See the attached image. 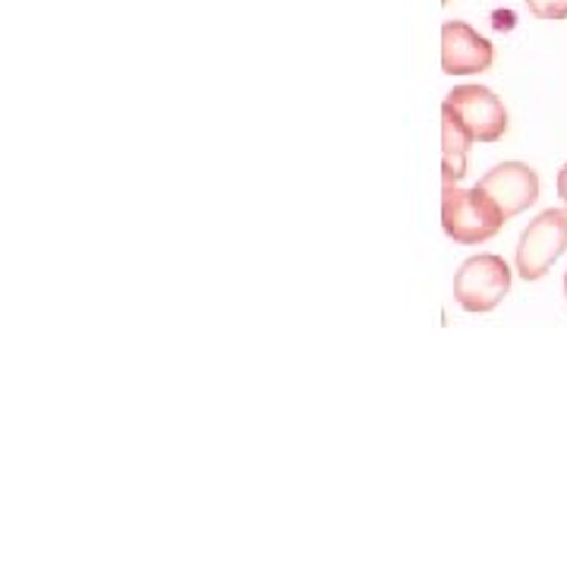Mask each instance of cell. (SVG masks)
I'll list each match as a JSON object with an SVG mask.
<instances>
[{
  "instance_id": "obj_9",
  "label": "cell",
  "mask_w": 567,
  "mask_h": 567,
  "mask_svg": "<svg viewBox=\"0 0 567 567\" xmlns=\"http://www.w3.org/2000/svg\"><path fill=\"white\" fill-rule=\"evenodd\" d=\"M558 196H561V203L567 205V164L558 171Z\"/></svg>"
},
{
  "instance_id": "obj_4",
  "label": "cell",
  "mask_w": 567,
  "mask_h": 567,
  "mask_svg": "<svg viewBox=\"0 0 567 567\" xmlns=\"http://www.w3.org/2000/svg\"><path fill=\"white\" fill-rule=\"evenodd\" d=\"M447 111L464 123L473 142H498L507 133V111L486 85H457L445 99Z\"/></svg>"
},
{
  "instance_id": "obj_5",
  "label": "cell",
  "mask_w": 567,
  "mask_h": 567,
  "mask_svg": "<svg viewBox=\"0 0 567 567\" xmlns=\"http://www.w3.org/2000/svg\"><path fill=\"white\" fill-rule=\"evenodd\" d=\"M476 189L486 193L488 199L502 208L505 221H511L514 215L527 212L529 205L539 199V174L529 164L505 162L492 167L486 177H480Z\"/></svg>"
},
{
  "instance_id": "obj_10",
  "label": "cell",
  "mask_w": 567,
  "mask_h": 567,
  "mask_svg": "<svg viewBox=\"0 0 567 567\" xmlns=\"http://www.w3.org/2000/svg\"><path fill=\"white\" fill-rule=\"evenodd\" d=\"M565 293H567V275H565Z\"/></svg>"
},
{
  "instance_id": "obj_7",
  "label": "cell",
  "mask_w": 567,
  "mask_h": 567,
  "mask_svg": "<svg viewBox=\"0 0 567 567\" xmlns=\"http://www.w3.org/2000/svg\"><path fill=\"white\" fill-rule=\"evenodd\" d=\"M473 136L464 130V123L454 117L442 104V181L457 183L466 174V148Z\"/></svg>"
},
{
  "instance_id": "obj_3",
  "label": "cell",
  "mask_w": 567,
  "mask_h": 567,
  "mask_svg": "<svg viewBox=\"0 0 567 567\" xmlns=\"http://www.w3.org/2000/svg\"><path fill=\"white\" fill-rule=\"evenodd\" d=\"M567 249V212L548 208L529 221L517 244V271L524 281H539Z\"/></svg>"
},
{
  "instance_id": "obj_6",
  "label": "cell",
  "mask_w": 567,
  "mask_h": 567,
  "mask_svg": "<svg viewBox=\"0 0 567 567\" xmlns=\"http://www.w3.org/2000/svg\"><path fill=\"white\" fill-rule=\"evenodd\" d=\"M495 61L492 41L483 39L466 22H445L442 25V73L447 76H470L483 73Z\"/></svg>"
},
{
  "instance_id": "obj_11",
  "label": "cell",
  "mask_w": 567,
  "mask_h": 567,
  "mask_svg": "<svg viewBox=\"0 0 567 567\" xmlns=\"http://www.w3.org/2000/svg\"><path fill=\"white\" fill-rule=\"evenodd\" d=\"M442 3H451V0H442Z\"/></svg>"
},
{
  "instance_id": "obj_2",
  "label": "cell",
  "mask_w": 567,
  "mask_h": 567,
  "mask_svg": "<svg viewBox=\"0 0 567 567\" xmlns=\"http://www.w3.org/2000/svg\"><path fill=\"white\" fill-rule=\"evenodd\" d=\"M511 290V268L502 256H473L454 275V297L466 312H492Z\"/></svg>"
},
{
  "instance_id": "obj_8",
  "label": "cell",
  "mask_w": 567,
  "mask_h": 567,
  "mask_svg": "<svg viewBox=\"0 0 567 567\" xmlns=\"http://www.w3.org/2000/svg\"><path fill=\"white\" fill-rule=\"evenodd\" d=\"M536 20H567V0H524Z\"/></svg>"
},
{
  "instance_id": "obj_1",
  "label": "cell",
  "mask_w": 567,
  "mask_h": 567,
  "mask_svg": "<svg viewBox=\"0 0 567 567\" xmlns=\"http://www.w3.org/2000/svg\"><path fill=\"white\" fill-rule=\"evenodd\" d=\"M502 224H505V215L486 193H480L476 186L461 189L457 183H445V189H442V227L454 244H486L502 230Z\"/></svg>"
}]
</instances>
